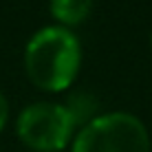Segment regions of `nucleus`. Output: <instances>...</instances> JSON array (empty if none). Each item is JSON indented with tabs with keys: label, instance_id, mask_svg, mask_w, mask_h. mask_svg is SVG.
<instances>
[{
	"label": "nucleus",
	"instance_id": "3",
	"mask_svg": "<svg viewBox=\"0 0 152 152\" xmlns=\"http://www.w3.org/2000/svg\"><path fill=\"white\" fill-rule=\"evenodd\" d=\"M75 121L69 108L55 102H35L15 119L20 141L35 152H60L75 137Z\"/></svg>",
	"mask_w": 152,
	"mask_h": 152
},
{
	"label": "nucleus",
	"instance_id": "4",
	"mask_svg": "<svg viewBox=\"0 0 152 152\" xmlns=\"http://www.w3.org/2000/svg\"><path fill=\"white\" fill-rule=\"evenodd\" d=\"M49 7L53 18L60 22V27H75L84 22L93 9V0H49Z\"/></svg>",
	"mask_w": 152,
	"mask_h": 152
},
{
	"label": "nucleus",
	"instance_id": "5",
	"mask_svg": "<svg viewBox=\"0 0 152 152\" xmlns=\"http://www.w3.org/2000/svg\"><path fill=\"white\" fill-rule=\"evenodd\" d=\"M64 106L69 108L75 126H86L91 119L97 117V102L93 99V95H86V93H77V95H71L64 102Z\"/></svg>",
	"mask_w": 152,
	"mask_h": 152
},
{
	"label": "nucleus",
	"instance_id": "1",
	"mask_svg": "<svg viewBox=\"0 0 152 152\" xmlns=\"http://www.w3.org/2000/svg\"><path fill=\"white\" fill-rule=\"evenodd\" d=\"M82 66V44L71 29L42 27L24 46V71L46 93H62L73 84Z\"/></svg>",
	"mask_w": 152,
	"mask_h": 152
},
{
	"label": "nucleus",
	"instance_id": "7",
	"mask_svg": "<svg viewBox=\"0 0 152 152\" xmlns=\"http://www.w3.org/2000/svg\"><path fill=\"white\" fill-rule=\"evenodd\" d=\"M150 44H152V35H150Z\"/></svg>",
	"mask_w": 152,
	"mask_h": 152
},
{
	"label": "nucleus",
	"instance_id": "2",
	"mask_svg": "<svg viewBox=\"0 0 152 152\" xmlns=\"http://www.w3.org/2000/svg\"><path fill=\"white\" fill-rule=\"evenodd\" d=\"M71 152H150V134L132 113H104L82 126Z\"/></svg>",
	"mask_w": 152,
	"mask_h": 152
},
{
	"label": "nucleus",
	"instance_id": "6",
	"mask_svg": "<svg viewBox=\"0 0 152 152\" xmlns=\"http://www.w3.org/2000/svg\"><path fill=\"white\" fill-rule=\"evenodd\" d=\"M7 119H9V102H7V97L0 93V132H2V128L7 126Z\"/></svg>",
	"mask_w": 152,
	"mask_h": 152
}]
</instances>
